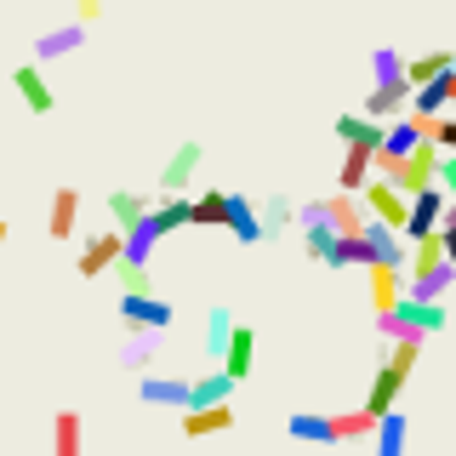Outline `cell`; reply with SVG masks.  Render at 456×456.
<instances>
[{"instance_id": "obj_1", "label": "cell", "mask_w": 456, "mask_h": 456, "mask_svg": "<svg viewBox=\"0 0 456 456\" xmlns=\"http://www.w3.org/2000/svg\"><path fill=\"white\" fill-rule=\"evenodd\" d=\"M120 320H126V331H171L177 308L154 291H120Z\"/></svg>"}, {"instance_id": "obj_2", "label": "cell", "mask_w": 456, "mask_h": 456, "mask_svg": "<svg viewBox=\"0 0 456 456\" xmlns=\"http://www.w3.org/2000/svg\"><path fill=\"white\" fill-rule=\"evenodd\" d=\"M360 200H365V211H370V217H377V223H388V228H405V217H411V194L399 189V183L377 177V171L365 177Z\"/></svg>"}, {"instance_id": "obj_3", "label": "cell", "mask_w": 456, "mask_h": 456, "mask_svg": "<svg viewBox=\"0 0 456 456\" xmlns=\"http://www.w3.org/2000/svg\"><path fill=\"white\" fill-rule=\"evenodd\" d=\"M120 256H126V228H103V234H92V240L80 246V280L109 274Z\"/></svg>"}, {"instance_id": "obj_4", "label": "cell", "mask_w": 456, "mask_h": 456, "mask_svg": "<svg viewBox=\"0 0 456 456\" xmlns=\"http://www.w3.org/2000/svg\"><path fill=\"white\" fill-rule=\"evenodd\" d=\"M439 217H445V189H439V183H428V189L411 194V217H405L399 234H405V240H422V234H434V228H439Z\"/></svg>"}, {"instance_id": "obj_5", "label": "cell", "mask_w": 456, "mask_h": 456, "mask_svg": "<svg viewBox=\"0 0 456 456\" xmlns=\"http://www.w3.org/2000/svg\"><path fill=\"white\" fill-rule=\"evenodd\" d=\"M200 166H206V149H200V142H177V149H171V160H166V171H160V189L166 194L194 189V171Z\"/></svg>"}, {"instance_id": "obj_6", "label": "cell", "mask_w": 456, "mask_h": 456, "mask_svg": "<svg viewBox=\"0 0 456 456\" xmlns=\"http://www.w3.org/2000/svg\"><path fill=\"white\" fill-rule=\"evenodd\" d=\"M405 109H411V80L405 75L370 86V97H365V114H370V120H394V114H405Z\"/></svg>"}, {"instance_id": "obj_7", "label": "cell", "mask_w": 456, "mask_h": 456, "mask_svg": "<svg viewBox=\"0 0 456 456\" xmlns=\"http://www.w3.org/2000/svg\"><path fill=\"white\" fill-rule=\"evenodd\" d=\"M234 428V405L217 399V405H183V434L189 439H206V434H228Z\"/></svg>"}, {"instance_id": "obj_8", "label": "cell", "mask_w": 456, "mask_h": 456, "mask_svg": "<svg viewBox=\"0 0 456 456\" xmlns=\"http://www.w3.org/2000/svg\"><path fill=\"white\" fill-rule=\"evenodd\" d=\"M217 365H223L234 382L251 377V365H256V331H251V325H234V331H228V348H223Z\"/></svg>"}, {"instance_id": "obj_9", "label": "cell", "mask_w": 456, "mask_h": 456, "mask_svg": "<svg viewBox=\"0 0 456 456\" xmlns=\"http://www.w3.org/2000/svg\"><path fill=\"white\" fill-rule=\"evenodd\" d=\"M325 217H331V228H337V234H360V228L370 223V211H365V200H360V194L337 189L331 200H325Z\"/></svg>"}, {"instance_id": "obj_10", "label": "cell", "mask_w": 456, "mask_h": 456, "mask_svg": "<svg viewBox=\"0 0 456 456\" xmlns=\"http://www.w3.org/2000/svg\"><path fill=\"white\" fill-rule=\"evenodd\" d=\"M405 382H411L405 370L382 360V365H377V377H370V394H365V405L377 411V417H382V411H394V405H399V394H405Z\"/></svg>"}, {"instance_id": "obj_11", "label": "cell", "mask_w": 456, "mask_h": 456, "mask_svg": "<svg viewBox=\"0 0 456 456\" xmlns=\"http://www.w3.org/2000/svg\"><path fill=\"white\" fill-rule=\"evenodd\" d=\"M12 86H18V97L28 103V114H52L57 109V97H52L46 75H40V63H23L18 75H12Z\"/></svg>"}, {"instance_id": "obj_12", "label": "cell", "mask_w": 456, "mask_h": 456, "mask_svg": "<svg viewBox=\"0 0 456 456\" xmlns=\"http://www.w3.org/2000/svg\"><path fill=\"white\" fill-rule=\"evenodd\" d=\"M365 274H370V308H394L399 303V297H405V268H394V263H370L365 268Z\"/></svg>"}, {"instance_id": "obj_13", "label": "cell", "mask_w": 456, "mask_h": 456, "mask_svg": "<svg viewBox=\"0 0 456 456\" xmlns=\"http://www.w3.org/2000/svg\"><path fill=\"white\" fill-rule=\"evenodd\" d=\"M137 399H142V405H166V411H183V405H189V377H142Z\"/></svg>"}, {"instance_id": "obj_14", "label": "cell", "mask_w": 456, "mask_h": 456, "mask_svg": "<svg viewBox=\"0 0 456 456\" xmlns=\"http://www.w3.org/2000/svg\"><path fill=\"white\" fill-rule=\"evenodd\" d=\"M86 40V23H57V28H46V35L35 40V63H57V57H69Z\"/></svg>"}, {"instance_id": "obj_15", "label": "cell", "mask_w": 456, "mask_h": 456, "mask_svg": "<svg viewBox=\"0 0 456 456\" xmlns=\"http://www.w3.org/2000/svg\"><path fill=\"white\" fill-rule=\"evenodd\" d=\"M228 234L240 240V246H256V240H268L263 234V217H256V206L246 194H228Z\"/></svg>"}, {"instance_id": "obj_16", "label": "cell", "mask_w": 456, "mask_h": 456, "mask_svg": "<svg viewBox=\"0 0 456 456\" xmlns=\"http://www.w3.org/2000/svg\"><path fill=\"white\" fill-rule=\"evenodd\" d=\"M75 223H80V194L75 189H57L52 194V211H46V234L52 240H75Z\"/></svg>"}, {"instance_id": "obj_17", "label": "cell", "mask_w": 456, "mask_h": 456, "mask_svg": "<svg viewBox=\"0 0 456 456\" xmlns=\"http://www.w3.org/2000/svg\"><path fill=\"white\" fill-rule=\"evenodd\" d=\"M331 268H370L377 256H370V240H365V228L360 234H337L331 240V256H325Z\"/></svg>"}, {"instance_id": "obj_18", "label": "cell", "mask_w": 456, "mask_h": 456, "mask_svg": "<svg viewBox=\"0 0 456 456\" xmlns=\"http://www.w3.org/2000/svg\"><path fill=\"white\" fill-rule=\"evenodd\" d=\"M377 434V411H342V417H331V445H354V439H370Z\"/></svg>"}, {"instance_id": "obj_19", "label": "cell", "mask_w": 456, "mask_h": 456, "mask_svg": "<svg viewBox=\"0 0 456 456\" xmlns=\"http://www.w3.org/2000/svg\"><path fill=\"white\" fill-rule=\"evenodd\" d=\"M451 285H456V268L439 263V268H428V274H405V297H428V303H439Z\"/></svg>"}, {"instance_id": "obj_20", "label": "cell", "mask_w": 456, "mask_h": 456, "mask_svg": "<svg viewBox=\"0 0 456 456\" xmlns=\"http://www.w3.org/2000/svg\"><path fill=\"white\" fill-rule=\"evenodd\" d=\"M337 137H342V149H348V142L377 149V142H382V120H370L365 109H360V114H342V120H337Z\"/></svg>"}, {"instance_id": "obj_21", "label": "cell", "mask_w": 456, "mask_h": 456, "mask_svg": "<svg viewBox=\"0 0 456 456\" xmlns=\"http://www.w3.org/2000/svg\"><path fill=\"white\" fill-rule=\"evenodd\" d=\"M234 394V377L217 365V370H200V377L189 382V405H217V399Z\"/></svg>"}, {"instance_id": "obj_22", "label": "cell", "mask_w": 456, "mask_h": 456, "mask_svg": "<svg viewBox=\"0 0 456 456\" xmlns=\"http://www.w3.org/2000/svg\"><path fill=\"white\" fill-rule=\"evenodd\" d=\"M370 177V149H360V142H348V154H342V171H337V189L360 194Z\"/></svg>"}, {"instance_id": "obj_23", "label": "cell", "mask_w": 456, "mask_h": 456, "mask_svg": "<svg viewBox=\"0 0 456 456\" xmlns=\"http://www.w3.org/2000/svg\"><path fill=\"white\" fill-rule=\"evenodd\" d=\"M189 228H228V194L223 189L194 194V223Z\"/></svg>"}, {"instance_id": "obj_24", "label": "cell", "mask_w": 456, "mask_h": 456, "mask_svg": "<svg viewBox=\"0 0 456 456\" xmlns=\"http://www.w3.org/2000/svg\"><path fill=\"white\" fill-rule=\"evenodd\" d=\"M149 211H154V223H160L166 234H177V228L194 223V200H183V194H166L160 206H149Z\"/></svg>"}, {"instance_id": "obj_25", "label": "cell", "mask_w": 456, "mask_h": 456, "mask_svg": "<svg viewBox=\"0 0 456 456\" xmlns=\"http://www.w3.org/2000/svg\"><path fill=\"white\" fill-rule=\"evenodd\" d=\"M370 445H377L382 456H399V451H405V417H399V411H382V417H377V434H370Z\"/></svg>"}, {"instance_id": "obj_26", "label": "cell", "mask_w": 456, "mask_h": 456, "mask_svg": "<svg viewBox=\"0 0 456 456\" xmlns=\"http://www.w3.org/2000/svg\"><path fill=\"white\" fill-rule=\"evenodd\" d=\"M154 354H160V331H132V342L120 348V365L149 370V365H154Z\"/></svg>"}, {"instance_id": "obj_27", "label": "cell", "mask_w": 456, "mask_h": 456, "mask_svg": "<svg viewBox=\"0 0 456 456\" xmlns=\"http://www.w3.org/2000/svg\"><path fill=\"white\" fill-rule=\"evenodd\" d=\"M291 439H308V445H331V417H320V411H297L291 422Z\"/></svg>"}, {"instance_id": "obj_28", "label": "cell", "mask_w": 456, "mask_h": 456, "mask_svg": "<svg viewBox=\"0 0 456 456\" xmlns=\"http://www.w3.org/2000/svg\"><path fill=\"white\" fill-rule=\"evenodd\" d=\"M228 331H234V314H228V308H211V320H206V360H211V365L223 360Z\"/></svg>"}, {"instance_id": "obj_29", "label": "cell", "mask_w": 456, "mask_h": 456, "mask_svg": "<svg viewBox=\"0 0 456 456\" xmlns=\"http://www.w3.org/2000/svg\"><path fill=\"white\" fill-rule=\"evenodd\" d=\"M52 451H57V456H80V417H75V411H57V422H52Z\"/></svg>"}, {"instance_id": "obj_30", "label": "cell", "mask_w": 456, "mask_h": 456, "mask_svg": "<svg viewBox=\"0 0 456 456\" xmlns=\"http://www.w3.org/2000/svg\"><path fill=\"white\" fill-rule=\"evenodd\" d=\"M142 211H149V200H142V194H132V189H114V194H109V217H114V228H132Z\"/></svg>"}, {"instance_id": "obj_31", "label": "cell", "mask_w": 456, "mask_h": 456, "mask_svg": "<svg viewBox=\"0 0 456 456\" xmlns=\"http://www.w3.org/2000/svg\"><path fill=\"white\" fill-rule=\"evenodd\" d=\"M411 109H417V114H445V109H451V97H445V75L428 80V86H411Z\"/></svg>"}, {"instance_id": "obj_32", "label": "cell", "mask_w": 456, "mask_h": 456, "mask_svg": "<svg viewBox=\"0 0 456 456\" xmlns=\"http://www.w3.org/2000/svg\"><path fill=\"white\" fill-rule=\"evenodd\" d=\"M394 75H405V57L394 46H377L370 52V80H394Z\"/></svg>"}, {"instance_id": "obj_33", "label": "cell", "mask_w": 456, "mask_h": 456, "mask_svg": "<svg viewBox=\"0 0 456 456\" xmlns=\"http://www.w3.org/2000/svg\"><path fill=\"white\" fill-rule=\"evenodd\" d=\"M291 217H297L291 200H268V206H263V234H280V228H291Z\"/></svg>"}, {"instance_id": "obj_34", "label": "cell", "mask_w": 456, "mask_h": 456, "mask_svg": "<svg viewBox=\"0 0 456 456\" xmlns=\"http://www.w3.org/2000/svg\"><path fill=\"white\" fill-rule=\"evenodd\" d=\"M439 189H445V194H456V149H445V154H439Z\"/></svg>"}, {"instance_id": "obj_35", "label": "cell", "mask_w": 456, "mask_h": 456, "mask_svg": "<svg viewBox=\"0 0 456 456\" xmlns=\"http://www.w3.org/2000/svg\"><path fill=\"white\" fill-rule=\"evenodd\" d=\"M439 149H456V109L439 114Z\"/></svg>"}, {"instance_id": "obj_36", "label": "cell", "mask_w": 456, "mask_h": 456, "mask_svg": "<svg viewBox=\"0 0 456 456\" xmlns=\"http://www.w3.org/2000/svg\"><path fill=\"white\" fill-rule=\"evenodd\" d=\"M439 240H445V256H451V268H456V223H439Z\"/></svg>"}, {"instance_id": "obj_37", "label": "cell", "mask_w": 456, "mask_h": 456, "mask_svg": "<svg viewBox=\"0 0 456 456\" xmlns=\"http://www.w3.org/2000/svg\"><path fill=\"white\" fill-rule=\"evenodd\" d=\"M75 12H80V23H92L97 12H103V0H75Z\"/></svg>"}, {"instance_id": "obj_38", "label": "cell", "mask_w": 456, "mask_h": 456, "mask_svg": "<svg viewBox=\"0 0 456 456\" xmlns=\"http://www.w3.org/2000/svg\"><path fill=\"white\" fill-rule=\"evenodd\" d=\"M445 97H451V109H456V69L445 75Z\"/></svg>"}, {"instance_id": "obj_39", "label": "cell", "mask_w": 456, "mask_h": 456, "mask_svg": "<svg viewBox=\"0 0 456 456\" xmlns=\"http://www.w3.org/2000/svg\"><path fill=\"white\" fill-rule=\"evenodd\" d=\"M6 234H12V228H6V217H0V240H6Z\"/></svg>"}]
</instances>
